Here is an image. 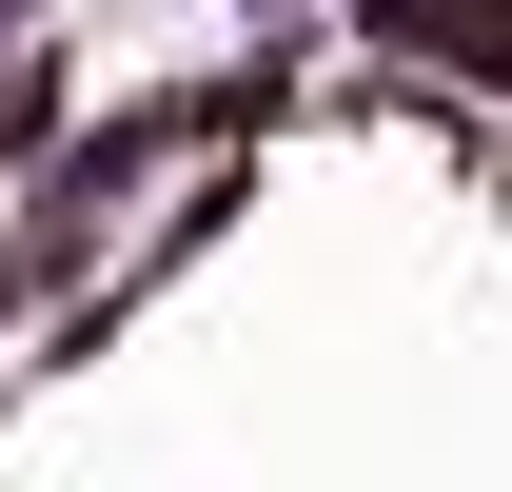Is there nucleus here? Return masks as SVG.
<instances>
[{
	"label": "nucleus",
	"instance_id": "obj_1",
	"mask_svg": "<svg viewBox=\"0 0 512 492\" xmlns=\"http://www.w3.org/2000/svg\"><path fill=\"white\" fill-rule=\"evenodd\" d=\"M0 20H20V0H0Z\"/></svg>",
	"mask_w": 512,
	"mask_h": 492
}]
</instances>
